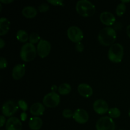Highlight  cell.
Returning a JSON list of instances; mask_svg holds the SVG:
<instances>
[{
    "instance_id": "8992f818",
    "label": "cell",
    "mask_w": 130,
    "mask_h": 130,
    "mask_svg": "<svg viewBox=\"0 0 130 130\" xmlns=\"http://www.w3.org/2000/svg\"><path fill=\"white\" fill-rule=\"evenodd\" d=\"M60 101V95L53 91L46 95L43 99V102L44 106L49 108L56 107L59 104Z\"/></svg>"
},
{
    "instance_id": "8fae6325",
    "label": "cell",
    "mask_w": 130,
    "mask_h": 130,
    "mask_svg": "<svg viewBox=\"0 0 130 130\" xmlns=\"http://www.w3.org/2000/svg\"><path fill=\"white\" fill-rule=\"evenodd\" d=\"M75 121L79 124H85L89 119L88 113L83 109H78L74 112L73 116Z\"/></svg>"
},
{
    "instance_id": "3957f363",
    "label": "cell",
    "mask_w": 130,
    "mask_h": 130,
    "mask_svg": "<svg viewBox=\"0 0 130 130\" xmlns=\"http://www.w3.org/2000/svg\"><path fill=\"white\" fill-rule=\"evenodd\" d=\"M37 50L33 44L27 43L22 46L20 52V56L23 61L29 62L32 61L36 56Z\"/></svg>"
},
{
    "instance_id": "9c48e42d",
    "label": "cell",
    "mask_w": 130,
    "mask_h": 130,
    "mask_svg": "<svg viewBox=\"0 0 130 130\" xmlns=\"http://www.w3.org/2000/svg\"><path fill=\"white\" fill-rule=\"evenodd\" d=\"M18 105L13 100H8L4 103L1 111L5 116L10 117L15 114L18 110Z\"/></svg>"
},
{
    "instance_id": "83f0119b",
    "label": "cell",
    "mask_w": 130,
    "mask_h": 130,
    "mask_svg": "<svg viewBox=\"0 0 130 130\" xmlns=\"http://www.w3.org/2000/svg\"><path fill=\"white\" fill-rule=\"evenodd\" d=\"M8 62L6 61V59L4 57H1L0 58V69L6 68L7 67Z\"/></svg>"
},
{
    "instance_id": "9a60e30c",
    "label": "cell",
    "mask_w": 130,
    "mask_h": 130,
    "mask_svg": "<svg viewBox=\"0 0 130 130\" xmlns=\"http://www.w3.org/2000/svg\"><path fill=\"white\" fill-rule=\"evenodd\" d=\"M25 72V65L17 64L12 70V77L14 79L19 80L22 78Z\"/></svg>"
},
{
    "instance_id": "f35d334b",
    "label": "cell",
    "mask_w": 130,
    "mask_h": 130,
    "mask_svg": "<svg viewBox=\"0 0 130 130\" xmlns=\"http://www.w3.org/2000/svg\"><path fill=\"white\" fill-rule=\"evenodd\" d=\"M1 130H3V129H1Z\"/></svg>"
},
{
    "instance_id": "2e32d148",
    "label": "cell",
    "mask_w": 130,
    "mask_h": 130,
    "mask_svg": "<svg viewBox=\"0 0 130 130\" xmlns=\"http://www.w3.org/2000/svg\"><path fill=\"white\" fill-rule=\"evenodd\" d=\"M45 107L40 102H36L31 105L30 108V112L35 116H41L44 114Z\"/></svg>"
},
{
    "instance_id": "836d02e7",
    "label": "cell",
    "mask_w": 130,
    "mask_h": 130,
    "mask_svg": "<svg viewBox=\"0 0 130 130\" xmlns=\"http://www.w3.org/2000/svg\"><path fill=\"white\" fill-rule=\"evenodd\" d=\"M13 1V0H0V2L5 4L10 3H12Z\"/></svg>"
},
{
    "instance_id": "d590c367",
    "label": "cell",
    "mask_w": 130,
    "mask_h": 130,
    "mask_svg": "<svg viewBox=\"0 0 130 130\" xmlns=\"http://www.w3.org/2000/svg\"><path fill=\"white\" fill-rule=\"evenodd\" d=\"M52 91L55 92V91L57 90V86H55V85H53V86L52 87Z\"/></svg>"
},
{
    "instance_id": "74e56055",
    "label": "cell",
    "mask_w": 130,
    "mask_h": 130,
    "mask_svg": "<svg viewBox=\"0 0 130 130\" xmlns=\"http://www.w3.org/2000/svg\"><path fill=\"white\" fill-rule=\"evenodd\" d=\"M119 130H122V129H119Z\"/></svg>"
},
{
    "instance_id": "5b68a950",
    "label": "cell",
    "mask_w": 130,
    "mask_h": 130,
    "mask_svg": "<svg viewBox=\"0 0 130 130\" xmlns=\"http://www.w3.org/2000/svg\"><path fill=\"white\" fill-rule=\"evenodd\" d=\"M96 130H115L116 125L112 118L103 116L99 118L96 123Z\"/></svg>"
},
{
    "instance_id": "e0dca14e",
    "label": "cell",
    "mask_w": 130,
    "mask_h": 130,
    "mask_svg": "<svg viewBox=\"0 0 130 130\" xmlns=\"http://www.w3.org/2000/svg\"><path fill=\"white\" fill-rule=\"evenodd\" d=\"M43 126V121L39 117H32L29 121V128L32 130H39Z\"/></svg>"
},
{
    "instance_id": "52a82bcc",
    "label": "cell",
    "mask_w": 130,
    "mask_h": 130,
    "mask_svg": "<svg viewBox=\"0 0 130 130\" xmlns=\"http://www.w3.org/2000/svg\"><path fill=\"white\" fill-rule=\"evenodd\" d=\"M67 34L69 39L75 43L81 42L83 38V33L81 29L75 25H72L68 28Z\"/></svg>"
},
{
    "instance_id": "1f68e13d",
    "label": "cell",
    "mask_w": 130,
    "mask_h": 130,
    "mask_svg": "<svg viewBox=\"0 0 130 130\" xmlns=\"http://www.w3.org/2000/svg\"><path fill=\"white\" fill-rule=\"evenodd\" d=\"M20 118H21L22 121H25L27 119V114L25 112H23L21 114H20Z\"/></svg>"
},
{
    "instance_id": "ba28073f",
    "label": "cell",
    "mask_w": 130,
    "mask_h": 130,
    "mask_svg": "<svg viewBox=\"0 0 130 130\" xmlns=\"http://www.w3.org/2000/svg\"><path fill=\"white\" fill-rule=\"evenodd\" d=\"M37 53L41 58H45L51 51V44L46 39H41L37 46Z\"/></svg>"
},
{
    "instance_id": "d4e9b609",
    "label": "cell",
    "mask_w": 130,
    "mask_h": 130,
    "mask_svg": "<svg viewBox=\"0 0 130 130\" xmlns=\"http://www.w3.org/2000/svg\"><path fill=\"white\" fill-rule=\"evenodd\" d=\"M18 106L24 112H25L28 109V105L26 102L24 100H19L18 101Z\"/></svg>"
},
{
    "instance_id": "484cf974",
    "label": "cell",
    "mask_w": 130,
    "mask_h": 130,
    "mask_svg": "<svg viewBox=\"0 0 130 130\" xmlns=\"http://www.w3.org/2000/svg\"><path fill=\"white\" fill-rule=\"evenodd\" d=\"M50 6L47 3H42L38 7V10L40 12H46L49 10Z\"/></svg>"
},
{
    "instance_id": "30bf717a",
    "label": "cell",
    "mask_w": 130,
    "mask_h": 130,
    "mask_svg": "<svg viewBox=\"0 0 130 130\" xmlns=\"http://www.w3.org/2000/svg\"><path fill=\"white\" fill-rule=\"evenodd\" d=\"M93 109L98 114H104L109 111V105L105 100L103 99H98L93 103Z\"/></svg>"
},
{
    "instance_id": "603a6c76",
    "label": "cell",
    "mask_w": 130,
    "mask_h": 130,
    "mask_svg": "<svg viewBox=\"0 0 130 130\" xmlns=\"http://www.w3.org/2000/svg\"><path fill=\"white\" fill-rule=\"evenodd\" d=\"M109 116L111 117V118H119L121 116V111L118 108L114 107L111 108L108 111Z\"/></svg>"
},
{
    "instance_id": "8d00e7d4",
    "label": "cell",
    "mask_w": 130,
    "mask_h": 130,
    "mask_svg": "<svg viewBox=\"0 0 130 130\" xmlns=\"http://www.w3.org/2000/svg\"><path fill=\"white\" fill-rule=\"evenodd\" d=\"M128 114H129V116L130 117V109H129V112H128Z\"/></svg>"
},
{
    "instance_id": "f1b7e54d",
    "label": "cell",
    "mask_w": 130,
    "mask_h": 130,
    "mask_svg": "<svg viewBox=\"0 0 130 130\" xmlns=\"http://www.w3.org/2000/svg\"><path fill=\"white\" fill-rule=\"evenodd\" d=\"M48 2L53 5H62L63 6V1L62 0H48Z\"/></svg>"
},
{
    "instance_id": "4fadbf2b",
    "label": "cell",
    "mask_w": 130,
    "mask_h": 130,
    "mask_svg": "<svg viewBox=\"0 0 130 130\" xmlns=\"http://www.w3.org/2000/svg\"><path fill=\"white\" fill-rule=\"evenodd\" d=\"M100 20L104 25L110 26L114 24L116 17L112 13L109 11H103L100 15Z\"/></svg>"
},
{
    "instance_id": "7c38bea8",
    "label": "cell",
    "mask_w": 130,
    "mask_h": 130,
    "mask_svg": "<svg viewBox=\"0 0 130 130\" xmlns=\"http://www.w3.org/2000/svg\"><path fill=\"white\" fill-rule=\"evenodd\" d=\"M22 124L19 118L11 117L6 122L5 130H22Z\"/></svg>"
},
{
    "instance_id": "d6986e66",
    "label": "cell",
    "mask_w": 130,
    "mask_h": 130,
    "mask_svg": "<svg viewBox=\"0 0 130 130\" xmlns=\"http://www.w3.org/2000/svg\"><path fill=\"white\" fill-rule=\"evenodd\" d=\"M23 15L27 18L35 17L37 15V10L34 6H27L22 9V11Z\"/></svg>"
},
{
    "instance_id": "4316f807",
    "label": "cell",
    "mask_w": 130,
    "mask_h": 130,
    "mask_svg": "<svg viewBox=\"0 0 130 130\" xmlns=\"http://www.w3.org/2000/svg\"><path fill=\"white\" fill-rule=\"evenodd\" d=\"M73 114L74 113L72 112V110L68 109H64L62 112V115L66 118H71V117L73 116Z\"/></svg>"
},
{
    "instance_id": "6da1fadb",
    "label": "cell",
    "mask_w": 130,
    "mask_h": 130,
    "mask_svg": "<svg viewBox=\"0 0 130 130\" xmlns=\"http://www.w3.org/2000/svg\"><path fill=\"white\" fill-rule=\"evenodd\" d=\"M116 32L111 27H106L102 29L99 33L98 40L103 46H108L114 44L116 39Z\"/></svg>"
},
{
    "instance_id": "5bb4252c",
    "label": "cell",
    "mask_w": 130,
    "mask_h": 130,
    "mask_svg": "<svg viewBox=\"0 0 130 130\" xmlns=\"http://www.w3.org/2000/svg\"><path fill=\"white\" fill-rule=\"evenodd\" d=\"M77 90L80 95L85 98H89L93 95V89L90 85L86 83H81L77 87Z\"/></svg>"
},
{
    "instance_id": "d6a6232c",
    "label": "cell",
    "mask_w": 130,
    "mask_h": 130,
    "mask_svg": "<svg viewBox=\"0 0 130 130\" xmlns=\"http://www.w3.org/2000/svg\"><path fill=\"white\" fill-rule=\"evenodd\" d=\"M5 46V42L2 38H0V48H3Z\"/></svg>"
},
{
    "instance_id": "ac0fdd59",
    "label": "cell",
    "mask_w": 130,
    "mask_h": 130,
    "mask_svg": "<svg viewBox=\"0 0 130 130\" xmlns=\"http://www.w3.org/2000/svg\"><path fill=\"white\" fill-rule=\"evenodd\" d=\"M10 22L5 17L0 19V35L3 36L6 34L10 29Z\"/></svg>"
},
{
    "instance_id": "ffe728a7",
    "label": "cell",
    "mask_w": 130,
    "mask_h": 130,
    "mask_svg": "<svg viewBox=\"0 0 130 130\" xmlns=\"http://www.w3.org/2000/svg\"><path fill=\"white\" fill-rule=\"evenodd\" d=\"M16 38L21 43H25L27 41H28V39H29V36L25 30L20 29L17 32Z\"/></svg>"
},
{
    "instance_id": "7402d4cb",
    "label": "cell",
    "mask_w": 130,
    "mask_h": 130,
    "mask_svg": "<svg viewBox=\"0 0 130 130\" xmlns=\"http://www.w3.org/2000/svg\"><path fill=\"white\" fill-rule=\"evenodd\" d=\"M126 10V6L125 4L121 3L118 4V5L117 6L116 9V13L118 16H122L125 13Z\"/></svg>"
},
{
    "instance_id": "e575fe53",
    "label": "cell",
    "mask_w": 130,
    "mask_h": 130,
    "mask_svg": "<svg viewBox=\"0 0 130 130\" xmlns=\"http://www.w3.org/2000/svg\"><path fill=\"white\" fill-rule=\"evenodd\" d=\"M126 33L127 35L129 36V38H130V25H128L126 28Z\"/></svg>"
},
{
    "instance_id": "f546056e",
    "label": "cell",
    "mask_w": 130,
    "mask_h": 130,
    "mask_svg": "<svg viewBox=\"0 0 130 130\" xmlns=\"http://www.w3.org/2000/svg\"><path fill=\"white\" fill-rule=\"evenodd\" d=\"M76 50L79 52H82L84 50V45L81 42L76 43Z\"/></svg>"
},
{
    "instance_id": "cb8c5ba5",
    "label": "cell",
    "mask_w": 130,
    "mask_h": 130,
    "mask_svg": "<svg viewBox=\"0 0 130 130\" xmlns=\"http://www.w3.org/2000/svg\"><path fill=\"white\" fill-rule=\"evenodd\" d=\"M41 40L40 36L38 33L32 32L29 35V41L32 44H35L36 43H39V41Z\"/></svg>"
},
{
    "instance_id": "7a4b0ae2",
    "label": "cell",
    "mask_w": 130,
    "mask_h": 130,
    "mask_svg": "<svg viewBox=\"0 0 130 130\" xmlns=\"http://www.w3.org/2000/svg\"><path fill=\"white\" fill-rule=\"evenodd\" d=\"M77 12L83 17H90L95 13V6L88 0H79L76 5Z\"/></svg>"
},
{
    "instance_id": "277c9868",
    "label": "cell",
    "mask_w": 130,
    "mask_h": 130,
    "mask_svg": "<svg viewBox=\"0 0 130 130\" xmlns=\"http://www.w3.org/2000/svg\"><path fill=\"white\" fill-rule=\"evenodd\" d=\"M124 55V48L120 43H114L110 46L108 52V57L111 62L119 63Z\"/></svg>"
},
{
    "instance_id": "44dd1931",
    "label": "cell",
    "mask_w": 130,
    "mask_h": 130,
    "mask_svg": "<svg viewBox=\"0 0 130 130\" xmlns=\"http://www.w3.org/2000/svg\"><path fill=\"white\" fill-rule=\"evenodd\" d=\"M58 91L60 95H65L69 93L71 91V85L67 83H63L61 84L58 88Z\"/></svg>"
},
{
    "instance_id": "4dcf8cb0",
    "label": "cell",
    "mask_w": 130,
    "mask_h": 130,
    "mask_svg": "<svg viewBox=\"0 0 130 130\" xmlns=\"http://www.w3.org/2000/svg\"><path fill=\"white\" fill-rule=\"evenodd\" d=\"M0 119H1V127L3 126L4 124H5V122H6V119L4 116H0Z\"/></svg>"
}]
</instances>
